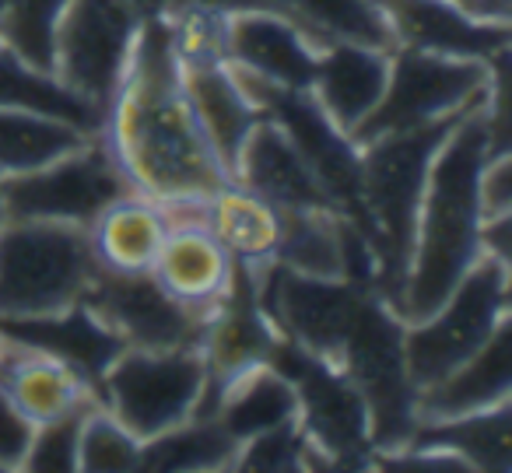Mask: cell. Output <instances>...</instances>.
I'll use <instances>...</instances> for the list:
<instances>
[{"mask_svg":"<svg viewBox=\"0 0 512 473\" xmlns=\"http://www.w3.org/2000/svg\"><path fill=\"white\" fill-rule=\"evenodd\" d=\"M99 137L137 197L162 207L204 200L232 183L193 113L165 15L144 18L137 29Z\"/></svg>","mask_w":512,"mask_h":473,"instance_id":"1","label":"cell"},{"mask_svg":"<svg viewBox=\"0 0 512 473\" xmlns=\"http://www.w3.org/2000/svg\"><path fill=\"white\" fill-rule=\"evenodd\" d=\"M484 99L460 116V123L449 130L428 165L418 225H414L411 267H407L404 291H400L404 323H421L432 316L481 256L484 218L481 200H477V179H481L488 155L495 151Z\"/></svg>","mask_w":512,"mask_h":473,"instance_id":"2","label":"cell"},{"mask_svg":"<svg viewBox=\"0 0 512 473\" xmlns=\"http://www.w3.org/2000/svg\"><path fill=\"white\" fill-rule=\"evenodd\" d=\"M463 113L435 120L428 127L383 134L358 148L362 151V232L376 256V291L397 309V316L400 291L411 267L414 225H418L428 165Z\"/></svg>","mask_w":512,"mask_h":473,"instance_id":"3","label":"cell"},{"mask_svg":"<svg viewBox=\"0 0 512 473\" xmlns=\"http://www.w3.org/2000/svg\"><path fill=\"white\" fill-rule=\"evenodd\" d=\"M92 235L81 225L4 218L0 225V319L64 312L92 284Z\"/></svg>","mask_w":512,"mask_h":473,"instance_id":"4","label":"cell"},{"mask_svg":"<svg viewBox=\"0 0 512 473\" xmlns=\"http://www.w3.org/2000/svg\"><path fill=\"white\" fill-rule=\"evenodd\" d=\"M509 281L512 263L481 253L432 316L404 326V358L414 389L435 386L488 344L509 319Z\"/></svg>","mask_w":512,"mask_h":473,"instance_id":"5","label":"cell"},{"mask_svg":"<svg viewBox=\"0 0 512 473\" xmlns=\"http://www.w3.org/2000/svg\"><path fill=\"white\" fill-rule=\"evenodd\" d=\"M271 361L299 396V431L309 445V470H365L372 463L369 407L344 368L278 337Z\"/></svg>","mask_w":512,"mask_h":473,"instance_id":"6","label":"cell"},{"mask_svg":"<svg viewBox=\"0 0 512 473\" xmlns=\"http://www.w3.org/2000/svg\"><path fill=\"white\" fill-rule=\"evenodd\" d=\"M207 386L204 347H123L102 372L99 400L141 442L197 414Z\"/></svg>","mask_w":512,"mask_h":473,"instance_id":"7","label":"cell"},{"mask_svg":"<svg viewBox=\"0 0 512 473\" xmlns=\"http://www.w3.org/2000/svg\"><path fill=\"white\" fill-rule=\"evenodd\" d=\"M404 319L376 288L365 291L355 326L341 347L337 368L348 372L369 407L372 452H393L407 445L414 424V396L404 358Z\"/></svg>","mask_w":512,"mask_h":473,"instance_id":"8","label":"cell"},{"mask_svg":"<svg viewBox=\"0 0 512 473\" xmlns=\"http://www.w3.org/2000/svg\"><path fill=\"white\" fill-rule=\"evenodd\" d=\"M488 81L491 60L397 46L390 50V78H386L383 99L351 130V141L362 148L383 134L428 127L435 120L463 113L488 95Z\"/></svg>","mask_w":512,"mask_h":473,"instance_id":"9","label":"cell"},{"mask_svg":"<svg viewBox=\"0 0 512 473\" xmlns=\"http://www.w3.org/2000/svg\"><path fill=\"white\" fill-rule=\"evenodd\" d=\"M134 193L137 190L123 176L99 134L39 169L0 176L4 218L67 221L81 228L92 225L109 204L134 197Z\"/></svg>","mask_w":512,"mask_h":473,"instance_id":"10","label":"cell"},{"mask_svg":"<svg viewBox=\"0 0 512 473\" xmlns=\"http://www.w3.org/2000/svg\"><path fill=\"white\" fill-rule=\"evenodd\" d=\"M141 22L130 0H67L53 46V74L106 116Z\"/></svg>","mask_w":512,"mask_h":473,"instance_id":"11","label":"cell"},{"mask_svg":"<svg viewBox=\"0 0 512 473\" xmlns=\"http://www.w3.org/2000/svg\"><path fill=\"white\" fill-rule=\"evenodd\" d=\"M81 302L127 347H204L211 319L169 295L151 270L99 267Z\"/></svg>","mask_w":512,"mask_h":473,"instance_id":"12","label":"cell"},{"mask_svg":"<svg viewBox=\"0 0 512 473\" xmlns=\"http://www.w3.org/2000/svg\"><path fill=\"white\" fill-rule=\"evenodd\" d=\"M369 284L355 281H327V277H306L288 267H267L260 277V302L274 319L278 333L320 358H341V347L355 326L358 305H362Z\"/></svg>","mask_w":512,"mask_h":473,"instance_id":"13","label":"cell"},{"mask_svg":"<svg viewBox=\"0 0 512 473\" xmlns=\"http://www.w3.org/2000/svg\"><path fill=\"white\" fill-rule=\"evenodd\" d=\"M320 53L323 46L278 11L253 8L228 15L225 60L271 85L309 92L320 67Z\"/></svg>","mask_w":512,"mask_h":473,"instance_id":"14","label":"cell"},{"mask_svg":"<svg viewBox=\"0 0 512 473\" xmlns=\"http://www.w3.org/2000/svg\"><path fill=\"white\" fill-rule=\"evenodd\" d=\"M232 183H242L256 197H264L274 211H313V207L337 211L292 134L267 113L249 130Z\"/></svg>","mask_w":512,"mask_h":473,"instance_id":"15","label":"cell"},{"mask_svg":"<svg viewBox=\"0 0 512 473\" xmlns=\"http://www.w3.org/2000/svg\"><path fill=\"white\" fill-rule=\"evenodd\" d=\"M235 260L207 232L204 221H169L162 246L151 260V274L169 295L211 316L232 284Z\"/></svg>","mask_w":512,"mask_h":473,"instance_id":"16","label":"cell"},{"mask_svg":"<svg viewBox=\"0 0 512 473\" xmlns=\"http://www.w3.org/2000/svg\"><path fill=\"white\" fill-rule=\"evenodd\" d=\"M8 340V337H4ZM0 386L11 396L18 410L29 417L32 424L53 421L71 410L95 407L99 389L67 361L53 358L36 347H25L8 340L4 344V358H0Z\"/></svg>","mask_w":512,"mask_h":473,"instance_id":"17","label":"cell"},{"mask_svg":"<svg viewBox=\"0 0 512 473\" xmlns=\"http://www.w3.org/2000/svg\"><path fill=\"white\" fill-rule=\"evenodd\" d=\"M0 333L8 340H15V344L36 347V351H46L53 358L67 361L95 389H99L102 372L109 368V361L127 347L85 302H74L71 309L50 312V316L0 319Z\"/></svg>","mask_w":512,"mask_h":473,"instance_id":"18","label":"cell"},{"mask_svg":"<svg viewBox=\"0 0 512 473\" xmlns=\"http://www.w3.org/2000/svg\"><path fill=\"white\" fill-rule=\"evenodd\" d=\"M390 78V53L365 43H330L320 53L309 95L337 130H351L376 109Z\"/></svg>","mask_w":512,"mask_h":473,"instance_id":"19","label":"cell"},{"mask_svg":"<svg viewBox=\"0 0 512 473\" xmlns=\"http://www.w3.org/2000/svg\"><path fill=\"white\" fill-rule=\"evenodd\" d=\"M509 393H512V316L456 372H449L435 386L418 389V396H414V417L418 421H442V417L474 414V410H488L495 403L512 400Z\"/></svg>","mask_w":512,"mask_h":473,"instance_id":"20","label":"cell"},{"mask_svg":"<svg viewBox=\"0 0 512 473\" xmlns=\"http://www.w3.org/2000/svg\"><path fill=\"white\" fill-rule=\"evenodd\" d=\"M183 71L186 95L193 102L204 137L211 144L214 158L225 169L228 179H235V165H239V151L246 144L249 130L260 120V109L253 106L242 85L235 81L228 60H214V64H179Z\"/></svg>","mask_w":512,"mask_h":473,"instance_id":"21","label":"cell"},{"mask_svg":"<svg viewBox=\"0 0 512 473\" xmlns=\"http://www.w3.org/2000/svg\"><path fill=\"white\" fill-rule=\"evenodd\" d=\"M200 221L228 249V256L246 270L267 274V267H274L281 214L242 183H225L214 193H207L200 204Z\"/></svg>","mask_w":512,"mask_h":473,"instance_id":"22","label":"cell"},{"mask_svg":"<svg viewBox=\"0 0 512 473\" xmlns=\"http://www.w3.org/2000/svg\"><path fill=\"white\" fill-rule=\"evenodd\" d=\"M407 445L446 449L460 456L474 473H509L512 470V400L495 403L474 414L418 421Z\"/></svg>","mask_w":512,"mask_h":473,"instance_id":"23","label":"cell"},{"mask_svg":"<svg viewBox=\"0 0 512 473\" xmlns=\"http://www.w3.org/2000/svg\"><path fill=\"white\" fill-rule=\"evenodd\" d=\"M169 232V214L148 197H123L109 204L88 225L99 267L109 270H151L158 246Z\"/></svg>","mask_w":512,"mask_h":473,"instance_id":"24","label":"cell"},{"mask_svg":"<svg viewBox=\"0 0 512 473\" xmlns=\"http://www.w3.org/2000/svg\"><path fill=\"white\" fill-rule=\"evenodd\" d=\"M0 109H29V113H43L53 120H64L71 127L85 130V134H99L102 130V109L92 106L88 99L74 95L53 74L39 71V67L25 64L11 46L0 43Z\"/></svg>","mask_w":512,"mask_h":473,"instance_id":"25","label":"cell"},{"mask_svg":"<svg viewBox=\"0 0 512 473\" xmlns=\"http://www.w3.org/2000/svg\"><path fill=\"white\" fill-rule=\"evenodd\" d=\"M267 11L292 18L320 46L330 43H365L376 50H397L386 15L369 0H264Z\"/></svg>","mask_w":512,"mask_h":473,"instance_id":"26","label":"cell"},{"mask_svg":"<svg viewBox=\"0 0 512 473\" xmlns=\"http://www.w3.org/2000/svg\"><path fill=\"white\" fill-rule=\"evenodd\" d=\"M239 442L225 431L218 417L193 414L183 424L148 438L141 445V470L151 473H200L232 470Z\"/></svg>","mask_w":512,"mask_h":473,"instance_id":"27","label":"cell"},{"mask_svg":"<svg viewBox=\"0 0 512 473\" xmlns=\"http://www.w3.org/2000/svg\"><path fill=\"white\" fill-rule=\"evenodd\" d=\"M92 134L29 109H0V176L29 172L67 151L81 148Z\"/></svg>","mask_w":512,"mask_h":473,"instance_id":"28","label":"cell"},{"mask_svg":"<svg viewBox=\"0 0 512 473\" xmlns=\"http://www.w3.org/2000/svg\"><path fill=\"white\" fill-rule=\"evenodd\" d=\"M64 11L67 0H11L0 15V43L11 46L25 64L53 74V46Z\"/></svg>","mask_w":512,"mask_h":473,"instance_id":"29","label":"cell"},{"mask_svg":"<svg viewBox=\"0 0 512 473\" xmlns=\"http://www.w3.org/2000/svg\"><path fill=\"white\" fill-rule=\"evenodd\" d=\"M141 438L127 431L102 403H95L81 421L78 470L85 473H134L141 470Z\"/></svg>","mask_w":512,"mask_h":473,"instance_id":"30","label":"cell"},{"mask_svg":"<svg viewBox=\"0 0 512 473\" xmlns=\"http://www.w3.org/2000/svg\"><path fill=\"white\" fill-rule=\"evenodd\" d=\"M232 470H264V473H299L309 470V445L299 431V421H285L260 435L246 438L235 452Z\"/></svg>","mask_w":512,"mask_h":473,"instance_id":"31","label":"cell"},{"mask_svg":"<svg viewBox=\"0 0 512 473\" xmlns=\"http://www.w3.org/2000/svg\"><path fill=\"white\" fill-rule=\"evenodd\" d=\"M88 410L92 407L71 410V414H64V417L36 424L22 470H43V473L78 470V438H81V421H85Z\"/></svg>","mask_w":512,"mask_h":473,"instance_id":"32","label":"cell"},{"mask_svg":"<svg viewBox=\"0 0 512 473\" xmlns=\"http://www.w3.org/2000/svg\"><path fill=\"white\" fill-rule=\"evenodd\" d=\"M36 424L11 403V396L0 386V470H22Z\"/></svg>","mask_w":512,"mask_h":473,"instance_id":"33","label":"cell"},{"mask_svg":"<svg viewBox=\"0 0 512 473\" xmlns=\"http://www.w3.org/2000/svg\"><path fill=\"white\" fill-rule=\"evenodd\" d=\"M183 8H211V11H225V15H235V11H253L264 8V0H162V15L169 11H183Z\"/></svg>","mask_w":512,"mask_h":473,"instance_id":"34","label":"cell"},{"mask_svg":"<svg viewBox=\"0 0 512 473\" xmlns=\"http://www.w3.org/2000/svg\"><path fill=\"white\" fill-rule=\"evenodd\" d=\"M137 11H141V18H151V15H162V0H130Z\"/></svg>","mask_w":512,"mask_h":473,"instance_id":"35","label":"cell"},{"mask_svg":"<svg viewBox=\"0 0 512 473\" xmlns=\"http://www.w3.org/2000/svg\"><path fill=\"white\" fill-rule=\"evenodd\" d=\"M453 4H456V8H463V11L470 15V0H453Z\"/></svg>","mask_w":512,"mask_h":473,"instance_id":"36","label":"cell"},{"mask_svg":"<svg viewBox=\"0 0 512 473\" xmlns=\"http://www.w3.org/2000/svg\"><path fill=\"white\" fill-rule=\"evenodd\" d=\"M4 344H8V340H4V333H0V358H4Z\"/></svg>","mask_w":512,"mask_h":473,"instance_id":"37","label":"cell"},{"mask_svg":"<svg viewBox=\"0 0 512 473\" xmlns=\"http://www.w3.org/2000/svg\"><path fill=\"white\" fill-rule=\"evenodd\" d=\"M0 225H4V197H0Z\"/></svg>","mask_w":512,"mask_h":473,"instance_id":"38","label":"cell"},{"mask_svg":"<svg viewBox=\"0 0 512 473\" xmlns=\"http://www.w3.org/2000/svg\"><path fill=\"white\" fill-rule=\"evenodd\" d=\"M8 4H11V0H0V15H4V8H8Z\"/></svg>","mask_w":512,"mask_h":473,"instance_id":"39","label":"cell"}]
</instances>
